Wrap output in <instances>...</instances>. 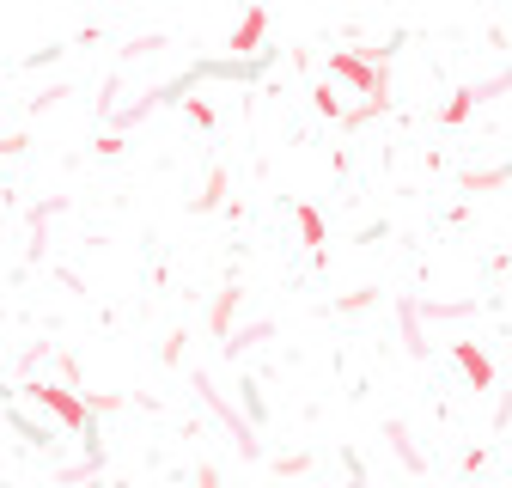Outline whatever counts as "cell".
<instances>
[{
    "mask_svg": "<svg viewBox=\"0 0 512 488\" xmlns=\"http://www.w3.org/2000/svg\"><path fill=\"white\" fill-rule=\"evenodd\" d=\"M7 427H13L25 446H49V427H43V421H31L25 409H7Z\"/></svg>",
    "mask_w": 512,
    "mask_h": 488,
    "instance_id": "cell-10",
    "label": "cell"
},
{
    "mask_svg": "<svg viewBox=\"0 0 512 488\" xmlns=\"http://www.w3.org/2000/svg\"><path fill=\"white\" fill-rule=\"evenodd\" d=\"M348 476H354L348 488H366V470H360V452H348Z\"/></svg>",
    "mask_w": 512,
    "mask_h": 488,
    "instance_id": "cell-19",
    "label": "cell"
},
{
    "mask_svg": "<svg viewBox=\"0 0 512 488\" xmlns=\"http://www.w3.org/2000/svg\"><path fill=\"white\" fill-rule=\"evenodd\" d=\"M196 488H220V470H214V464H202V470H196Z\"/></svg>",
    "mask_w": 512,
    "mask_h": 488,
    "instance_id": "cell-18",
    "label": "cell"
},
{
    "mask_svg": "<svg viewBox=\"0 0 512 488\" xmlns=\"http://www.w3.org/2000/svg\"><path fill=\"white\" fill-rule=\"evenodd\" d=\"M330 80L354 86V92L366 98V110H384V68H372L366 55H354V49H336V55H330Z\"/></svg>",
    "mask_w": 512,
    "mask_h": 488,
    "instance_id": "cell-2",
    "label": "cell"
},
{
    "mask_svg": "<svg viewBox=\"0 0 512 488\" xmlns=\"http://www.w3.org/2000/svg\"><path fill=\"white\" fill-rule=\"evenodd\" d=\"M293 226H299V238L311 244V251H324V244H330V226H324V214H317L311 202H293Z\"/></svg>",
    "mask_w": 512,
    "mask_h": 488,
    "instance_id": "cell-6",
    "label": "cell"
},
{
    "mask_svg": "<svg viewBox=\"0 0 512 488\" xmlns=\"http://www.w3.org/2000/svg\"><path fill=\"white\" fill-rule=\"evenodd\" d=\"M238 391H244V415H250V427H263V421H269V409H263V385H256V379H244Z\"/></svg>",
    "mask_w": 512,
    "mask_h": 488,
    "instance_id": "cell-11",
    "label": "cell"
},
{
    "mask_svg": "<svg viewBox=\"0 0 512 488\" xmlns=\"http://www.w3.org/2000/svg\"><path fill=\"white\" fill-rule=\"evenodd\" d=\"M391 446L403 452V464H409V470H421V452L409 446V434H403V421H391Z\"/></svg>",
    "mask_w": 512,
    "mask_h": 488,
    "instance_id": "cell-16",
    "label": "cell"
},
{
    "mask_svg": "<svg viewBox=\"0 0 512 488\" xmlns=\"http://www.w3.org/2000/svg\"><path fill=\"white\" fill-rule=\"evenodd\" d=\"M263 31H269V13H263V7H250V13L232 25V37H226L232 61H250V55H263Z\"/></svg>",
    "mask_w": 512,
    "mask_h": 488,
    "instance_id": "cell-5",
    "label": "cell"
},
{
    "mask_svg": "<svg viewBox=\"0 0 512 488\" xmlns=\"http://www.w3.org/2000/svg\"><path fill=\"white\" fill-rule=\"evenodd\" d=\"M19 391H25V403H37L55 427H68V434H92V409H86V397H80L74 385H55V379H25Z\"/></svg>",
    "mask_w": 512,
    "mask_h": 488,
    "instance_id": "cell-1",
    "label": "cell"
},
{
    "mask_svg": "<svg viewBox=\"0 0 512 488\" xmlns=\"http://www.w3.org/2000/svg\"><path fill=\"white\" fill-rule=\"evenodd\" d=\"M275 324H250V330H232V348H256V342H269Z\"/></svg>",
    "mask_w": 512,
    "mask_h": 488,
    "instance_id": "cell-15",
    "label": "cell"
},
{
    "mask_svg": "<svg viewBox=\"0 0 512 488\" xmlns=\"http://www.w3.org/2000/svg\"><path fill=\"white\" fill-rule=\"evenodd\" d=\"M275 464V476H305L311 470V452H281V458H269Z\"/></svg>",
    "mask_w": 512,
    "mask_h": 488,
    "instance_id": "cell-12",
    "label": "cell"
},
{
    "mask_svg": "<svg viewBox=\"0 0 512 488\" xmlns=\"http://www.w3.org/2000/svg\"><path fill=\"white\" fill-rule=\"evenodd\" d=\"M183 116L196 122V129H214V104L208 98H183Z\"/></svg>",
    "mask_w": 512,
    "mask_h": 488,
    "instance_id": "cell-14",
    "label": "cell"
},
{
    "mask_svg": "<svg viewBox=\"0 0 512 488\" xmlns=\"http://www.w3.org/2000/svg\"><path fill=\"white\" fill-rule=\"evenodd\" d=\"M196 391H202V397H208V409H214V415H220V421L232 427L238 452H244V458H263V440H256V427H250V421H238V415L226 409V397H220V391H208V379H202V373H196Z\"/></svg>",
    "mask_w": 512,
    "mask_h": 488,
    "instance_id": "cell-4",
    "label": "cell"
},
{
    "mask_svg": "<svg viewBox=\"0 0 512 488\" xmlns=\"http://www.w3.org/2000/svg\"><path fill=\"white\" fill-rule=\"evenodd\" d=\"M452 360H458V373H464L470 391H494L500 385V373H494V360H488L482 342H452Z\"/></svg>",
    "mask_w": 512,
    "mask_h": 488,
    "instance_id": "cell-3",
    "label": "cell"
},
{
    "mask_svg": "<svg viewBox=\"0 0 512 488\" xmlns=\"http://www.w3.org/2000/svg\"><path fill=\"white\" fill-rule=\"evenodd\" d=\"M92 153H98V159H116V153H122V141H116V135H98V147H92Z\"/></svg>",
    "mask_w": 512,
    "mask_h": 488,
    "instance_id": "cell-17",
    "label": "cell"
},
{
    "mask_svg": "<svg viewBox=\"0 0 512 488\" xmlns=\"http://www.w3.org/2000/svg\"><path fill=\"white\" fill-rule=\"evenodd\" d=\"M470 110H476V92H470V86H464V92H452V98L439 104V129H464Z\"/></svg>",
    "mask_w": 512,
    "mask_h": 488,
    "instance_id": "cell-8",
    "label": "cell"
},
{
    "mask_svg": "<svg viewBox=\"0 0 512 488\" xmlns=\"http://www.w3.org/2000/svg\"><path fill=\"white\" fill-rule=\"evenodd\" d=\"M25 147H31L25 135H0V153H25Z\"/></svg>",
    "mask_w": 512,
    "mask_h": 488,
    "instance_id": "cell-20",
    "label": "cell"
},
{
    "mask_svg": "<svg viewBox=\"0 0 512 488\" xmlns=\"http://www.w3.org/2000/svg\"><path fill=\"white\" fill-rule=\"evenodd\" d=\"M226 190H232V177L214 165V171H208V183H202V196H196V214H214V208L226 202Z\"/></svg>",
    "mask_w": 512,
    "mask_h": 488,
    "instance_id": "cell-9",
    "label": "cell"
},
{
    "mask_svg": "<svg viewBox=\"0 0 512 488\" xmlns=\"http://www.w3.org/2000/svg\"><path fill=\"white\" fill-rule=\"evenodd\" d=\"M238 299H244L238 287H220V293H214V312H208V330L226 336V342H232V312H238Z\"/></svg>",
    "mask_w": 512,
    "mask_h": 488,
    "instance_id": "cell-7",
    "label": "cell"
},
{
    "mask_svg": "<svg viewBox=\"0 0 512 488\" xmlns=\"http://www.w3.org/2000/svg\"><path fill=\"white\" fill-rule=\"evenodd\" d=\"M311 104H317V116L342 122V98H336V86H317V92H311Z\"/></svg>",
    "mask_w": 512,
    "mask_h": 488,
    "instance_id": "cell-13",
    "label": "cell"
}]
</instances>
